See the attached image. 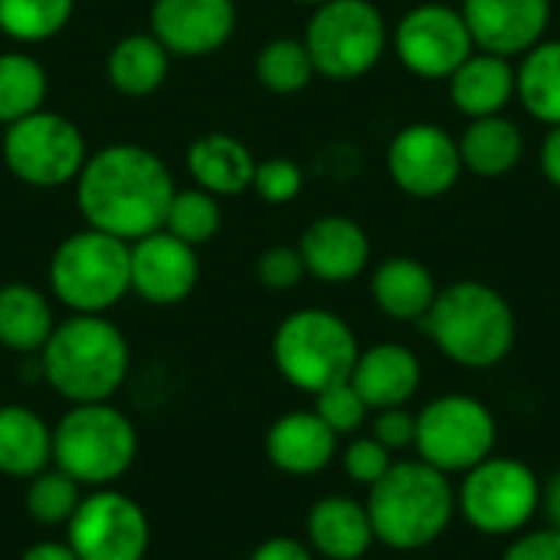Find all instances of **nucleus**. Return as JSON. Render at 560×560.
I'll list each match as a JSON object with an SVG mask.
<instances>
[{"mask_svg":"<svg viewBox=\"0 0 560 560\" xmlns=\"http://www.w3.org/2000/svg\"><path fill=\"white\" fill-rule=\"evenodd\" d=\"M174 177L144 144H108L85 158L75 177V207L85 226L135 243L164 226Z\"/></svg>","mask_w":560,"mask_h":560,"instance_id":"1","label":"nucleus"},{"mask_svg":"<svg viewBox=\"0 0 560 560\" xmlns=\"http://www.w3.org/2000/svg\"><path fill=\"white\" fill-rule=\"evenodd\" d=\"M39 374L69 404L112 400L131 371L128 338L105 315H69L43 345Z\"/></svg>","mask_w":560,"mask_h":560,"instance_id":"2","label":"nucleus"},{"mask_svg":"<svg viewBox=\"0 0 560 560\" xmlns=\"http://www.w3.org/2000/svg\"><path fill=\"white\" fill-rule=\"evenodd\" d=\"M374 538L394 551H420L433 545L453 522L456 492L446 472L423 459L394 463L368 495Z\"/></svg>","mask_w":560,"mask_h":560,"instance_id":"3","label":"nucleus"},{"mask_svg":"<svg viewBox=\"0 0 560 560\" xmlns=\"http://www.w3.org/2000/svg\"><path fill=\"white\" fill-rule=\"evenodd\" d=\"M436 348L463 368H492L515 345L512 305L486 282H453L436 292L423 318Z\"/></svg>","mask_w":560,"mask_h":560,"instance_id":"4","label":"nucleus"},{"mask_svg":"<svg viewBox=\"0 0 560 560\" xmlns=\"http://www.w3.org/2000/svg\"><path fill=\"white\" fill-rule=\"evenodd\" d=\"M138 459V430L131 417L108 400L72 404L52 427V466L82 489L118 482Z\"/></svg>","mask_w":560,"mask_h":560,"instance_id":"5","label":"nucleus"},{"mask_svg":"<svg viewBox=\"0 0 560 560\" xmlns=\"http://www.w3.org/2000/svg\"><path fill=\"white\" fill-rule=\"evenodd\" d=\"M49 289L72 315H105L131 292V243L92 226L69 233L52 249Z\"/></svg>","mask_w":560,"mask_h":560,"instance_id":"6","label":"nucleus"},{"mask_svg":"<svg viewBox=\"0 0 560 560\" xmlns=\"http://www.w3.org/2000/svg\"><path fill=\"white\" fill-rule=\"evenodd\" d=\"M358 354L361 348L351 325L328 308H299L272 335V361L279 374L312 397L351 381Z\"/></svg>","mask_w":560,"mask_h":560,"instance_id":"7","label":"nucleus"},{"mask_svg":"<svg viewBox=\"0 0 560 560\" xmlns=\"http://www.w3.org/2000/svg\"><path fill=\"white\" fill-rule=\"evenodd\" d=\"M302 43L312 56L315 75L351 82L381 62L387 23L371 0H325L315 7Z\"/></svg>","mask_w":560,"mask_h":560,"instance_id":"8","label":"nucleus"},{"mask_svg":"<svg viewBox=\"0 0 560 560\" xmlns=\"http://www.w3.org/2000/svg\"><path fill=\"white\" fill-rule=\"evenodd\" d=\"M0 154L7 171L20 184L36 190H56L75 184L89 148L72 118L39 108L3 128Z\"/></svg>","mask_w":560,"mask_h":560,"instance_id":"9","label":"nucleus"},{"mask_svg":"<svg viewBox=\"0 0 560 560\" xmlns=\"http://www.w3.org/2000/svg\"><path fill=\"white\" fill-rule=\"evenodd\" d=\"M413 446L420 459L440 472H469L492 456L495 420L492 413L466 394H450L427 404L417 413Z\"/></svg>","mask_w":560,"mask_h":560,"instance_id":"10","label":"nucleus"},{"mask_svg":"<svg viewBox=\"0 0 560 560\" xmlns=\"http://www.w3.org/2000/svg\"><path fill=\"white\" fill-rule=\"evenodd\" d=\"M541 505V486L535 472L518 459H482L466 472L459 486V509L466 522L482 535L522 532Z\"/></svg>","mask_w":560,"mask_h":560,"instance_id":"11","label":"nucleus"},{"mask_svg":"<svg viewBox=\"0 0 560 560\" xmlns=\"http://www.w3.org/2000/svg\"><path fill=\"white\" fill-rule=\"evenodd\" d=\"M66 541L79 560H144L151 522L131 495L105 486L82 495L66 522Z\"/></svg>","mask_w":560,"mask_h":560,"instance_id":"12","label":"nucleus"},{"mask_svg":"<svg viewBox=\"0 0 560 560\" xmlns=\"http://www.w3.org/2000/svg\"><path fill=\"white\" fill-rule=\"evenodd\" d=\"M394 49L413 75L450 79L476 52V43L459 10L443 3H423L397 23Z\"/></svg>","mask_w":560,"mask_h":560,"instance_id":"13","label":"nucleus"},{"mask_svg":"<svg viewBox=\"0 0 560 560\" xmlns=\"http://www.w3.org/2000/svg\"><path fill=\"white\" fill-rule=\"evenodd\" d=\"M387 171L394 184L410 197H440L453 190L463 171L459 141L430 121L407 125L387 148Z\"/></svg>","mask_w":560,"mask_h":560,"instance_id":"14","label":"nucleus"},{"mask_svg":"<svg viewBox=\"0 0 560 560\" xmlns=\"http://www.w3.org/2000/svg\"><path fill=\"white\" fill-rule=\"evenodd\" d=\"M148 33L177 59L220 52L236 33L233 0H151Z\"/></svg>","mask_w":560,"mask_h":560,"instance_id":"15","label":"nucleus"},{"mask_svg":"<svg viewBox=\"0 0 560 560\" xmlns=\"http://www.w3.org/2000/svg\"><path fill=\"white\" fill-rule=\"evenodd\" d=\"M200 279L197 249L167 230H154L131 243V292L148 305L184 302Z\"/></svg>","mask_w":560,"mask_h":560,"instance_id":"16","label":"nucleus"},{"mask_svg":"<svg viewBox=\"0 0 560 560\" xmlns=\"http://www.w3.org/2000/svg\"><path fill=\"white\" fill-rule=\"evenodd\" d=\"M459 13L479 52L512 59L545 39L551 0H463Z\"/></svg>","mask_w":560,"mask_h":560,"instance_id":"17","label":"nucleus"},{"mask_svg":"<svg viewBox=\"0 0 560 560\" xmlns=\"http://www.w3.org/2000/svg\"><path fill=\"white\" fill-rule=\"evenodd\" d=\"M305 272L322 282H351L371 262V240L351 217H318L299 240Z\"/></svg>","mask_w":560,"mask_h":560,"instance_id":"18","label":"nucleus"},{"mask_svg":"<svg viewBox=\"0 0 560 560\" xmlns=\"http://www.w3.org/2000/svg\"><path fill=\"white\" fill-rule=\"evenodd\" d=\"M338 436L315 410H295L279 417L266 433V456L279 472L315 476L331 466Z\"/></svg>","mask_w":560,"mask_h":560,"instance_id":"19","label":"nucleus"},{"mask_svg":"<svg viewBox=\"0 0 560 560\" xmlns=\"http://www.w3.org/2000/svg\"><path fill=\"white\" fill-rule=\"evenodd\" d=\"M305 535L308 548L328 560H361L377 541L368 509L345 495L318 499L308 509Z\"/></svg>","mask_w":560,"mask_h":560,"instance_id":"20","label":"nucleus"},{"mask_svg":"<svg viewBox=\"0 0 560 560\" xmlns=\"http://www.w3.org/2000/svg\"><path fill=\"white\" fill-rule=\"evenodd\" d=\"M253 171H256L253 151L226 131H207L194 138L187 148V174L194 187L213 197L246 194L253 187Z\"/></svg>","mask_w":560,"mask_h":560,"instance_id":"21","label":"nucleus"},{"mask_svg":"<svg viewBox=\"0 0 560 560\" xmlns=\"http://www.w3.org/2000/svg\"><path fill=\"white\" fill-rule=\"evenodd\" d=\"M351 384L371 410L404 407L420 387V361L404 345H374L358 354Z\"/></svg>","mask_w":560,"mask_h":560,"instance_id":"22","label":"nucleus"},{"mask_svg":"<svg viewBox=\"0 0 560 560\" xmlns=\"http://www.w3.org/2000/svg\"><path fill=\"white\" fill-rule=\"evenodd\" d=\"M512 95H515V66L505 56L472 52L450 75V98L469 118L502 115Z\"/></svg>","mask_w":560,"mask_h":560,"instance_id":"23","label":"nucleus"},{"mask_svg":"<svg viewBox=\"0 0 560 560\" xmlns=\"http://www.w3.org/2000/svg\"><path fill=\"white\" fill-rule=\"evenodd\" d=\"M436 279L433 272L410 256H390L374 269L371 295L384 315L394 322H423L436 299Z\"/></svg>","mask_w":560,"mask_h":560,"instance_id":"24","label":"nucleus"},{"mask_svg":"<svg viewBox=\"0 0 560 560\" xmlns=\"http://www.w3.org/2000/svg\"><path fill=\"white\" fill-rule=\"evenodd\" d=\"M46 466H52V427L23 404L0 407V472L26 482Z\"/></svg>","mask_w":560,"mask_h":560,"instance_id":"25","label":"nucleus"},{"mask_svg":"<svg viewBox=\"0 0 560 560\" xmlns=\"http://www.w3.org/2000/svg\"><path fill=\"white\" fill-rule=\"evenodd\" d=\"M56 328L52 302L30 282L0 285V345L13 354H39Z\"/></svg>","mask_w":560,"mask_h":560,"instance_id":"26","label":"nucleus"},{"mask_svg":"<svg viewBox=\"0 0 560 560\" xmlns=\"http://www.w3.org/2000/svg\"><path fill=\"white\" fill-rule=\"evenodd\" d=\"M171 59L174 56L151 33H128L108 49L105 75L115 92L128 98H144L167 82Z\"/></svg>","mask_w":560,"mask_h":560,"instance_id":"27","label":"nucleus"},{"mask_svg":"<svg viewBox=\"0 0 560 560\" xmlns=\"http://www.w3.org/2000/svg\"><path fill=\"white\" fill-rule=\"evenodd\" d=\"M459 158H463V167H469L479 177H502L522 164L525 135L505 115L472 118L459 138Z\"/></svg>","mask_w":560,"mask_h":560,"instance_id":"28","label":"nucleus"},{"mask_svg":"<svg viewBox=\"0 0 560 560\" xmlns=\"http://www.w3.org/2000/svg\"><path fill=\"white\" fill-rule=\"evenodd\" d=\"M515 95L545 125H560V39H541L515 69Z\"/></svg>","mask_w":560,"mask_h":560,"instance_id":"29","label":"nucleus"},{"mask_svg":"<svg viewBox=\"0 0 560 560\" xmlns=\"http://www.w3.org/2000/svg\"><path fill=\"white\" fill-rule=\"evenodd\" d=\"M49 79L36 56L0 52V125H13L39 108H46Z\"/></svg>","mask_w":560,"mask_h":560,"instance_id":"30","label":"nucleus"},{"mask_svg":"<svg viewBox=\"0 0 560 560\" xmlns=\"http://www.w3.org/2000/svg\"><path fill=\"white\" fill-rule=\"evenodd\" d=\"M75 13V0H0V33L36 46L59 36Z\"/></svg>","mask_w":560,"mask_h":560,"instance_id":"31","label":"nucleus"},{"mask_svg":"<svg viewBox=\"0 0 560 560\" xmlns=\"http://www.w3.org/2000/svg\"><path fill=\"white\" fill-rule=\"evenodd\" d=\"M256 79L262 89H269L276 95H295V92L308 89V82L315 79V66H312L305 43L292 39V36L269 39L256 52Z\"/></svg>","mask_w":560,"mask_h":560,"instance_id":"32","label":"nucleus"},{"mask_svg":"<svg viewBox=\"0 0 560 560\" xmlns=\"http://www.w3.org/2000/svg\"><path fill=\"white\" fill-rule=\"evenodd\" d=\"M220 226H223L220 197H213L200 187H184V190H174L161 230H167L171 236L200 249L203 243H210L220 233Z\"/></svg>","mask_w":560,"mask_h":560,"instance_id":"33","label":"nucleus"},{"mask_svg":"<svg viewBox=\"0 0 560 560\" xmlns=\"http://www.w3.org/2000/svg\"><path fill=\"white\" fill-rule=\"evenodd\" d=\"M79 502H82V486L56 466H46L43 472L26 479L23 505L36 525H46V528L62 525L66 528L72 512L79 509Z\"/></svg>","mask_w":560,"mask_h":560,"instance_id":"34","label":"nucleus"},{"mask_svg":"<svg viewBox=\"0 0 560 560\" xmlns=\"http://www.w3.org/2000/svg\"><path fill=\"white\" fill-rule=\"evenodd\" d=\"M368 404L364 397L354 390L351 381H341L335 387H325L322 394H315V413L328 423V430L335 436H345V433H358L368 420Z\"/></svg>","mask_w":560,"mask_h":560,"instance_id":"35","label":"nucleus"},{"mask_svg":"<svg viewBox=\"0 0 560 560\" xmlns=\"http://www.w3.org/2000/svg\"><path fill=\"white\" fill-rule=\"evenodd\" d=\"M305 187V174L292 158H266L256 161L253 171V194L266 203H292Z\"/></svg>","mask_w":560,"mask_h":560,"instance_id":"36","label":"nucleus"},{"mask_svg":"<svg viewBox=\"0 0 560 560\" xmlns=\"http://www.w3.org/2000/svg\"><path fill=\"white\" fill-rule=\"evenodd\" d=\"M305 262L299 246H269L266 253H259L256 259V279L269 289V292H289L305 279Z\"/></svg>","mask_w":560,"mask_h":560,"instance_id":"37","label":"nucleus"},{"mask_svg":"<svg viewBox=\"0 0 560 560\" xmlns=\"http://www.w3.org/2000/svg\"><path fill=\"white\" fill-rule=\"evenodd\" d=\"M341 463H345L348 479H354V482H361V486H374V482L394 466V463H390V450L381 446L374 436L354 440V443L345 450Z\"/></svg>","mask_w":560,"mask_h":560,"instance_id":"38","label":"nucleus"},{"mask_svg":"<svg viewBox=\"0 0 560 560\" xmlns=\"http://www.w3.org/2000/svg\"><path fill=\"white\" fill-rule=\"evenodd\" d=\"M413 436H417V417H413V413H407L404 407L377 410L374 440H377L381 446H387L390 453H394V450H407V446H413Z\"/></svg>","mask_w":560,"mask_h":560,"instance_id":"39","label":"nucleus"},{"mask_svg":"<svg viewBox=\"0 0 560 560\" xmlns=\"http://www.w3.org/2000/svg\"><path fill=\"white\" fill-rule=\"evenodd\" d=\"M502 560H560V532H532L525 538H518Z\"/></svg>","mask_w":560,"mask_h":560,"instance_id":"40","label":"nucleus"},{"mask_svg":"<svg viewBox=\"0 0 560 560\" xmlns=\"http://www.w3.org/2000/svg\"><path fill=\"white\" fill-rule=\"evenodd\" d=\"M249 560H315L312 558V548L308 545H302L299 538H285V535H279V538H269V541H262Z\"/></svg>","mask_w":560,"mask_h":560,"instance_id":"41","label":"nucleus"},{"mask_svg":"<svg viewBox=\"0 0 560 560\" xmlns=\"http://www.w3.org/2000/svg\"><path fill=\"white\" fill-rule=\"evenodd\" d=\"M541 171L560 190V125H551V131L541 141Z\"/></svg>","mask_w":560,"mask_h":560,"instance_id":"42","label":"nucleus"},{"mask_svg":"<svg viewBox=\"0 0 560 560\" xmlns=\"http://www.w3.org/2000/svg\"><path fill=\"white\" fill-rule=\"evenodd\" d=\"M20 560H79V555L69 548V541H39L26 548Z\"/></svg>","mask_w":560,"mask_h":560,"instance_id":"43","label":"nucleus"},{"mask_svg":"<svg viewBox=\"0 0 560 560\" xmlns=\"http://www.w3.org/2000/svg\"><path fill=\"white\" fill-rule=\"evenodd\" d=\"M541 505H545V515H548L551 528H558L560 532V472H555V476L545 482V489H541Z\"/></svg>","mask_w":560,"mask_h":560,"instance_id":"44","label":"nucleus"},{"mask_svg":"<svg viewBox=\"0 0 560 560\" xmlns=\"http://www.w3.org/2000/svg\"><path fill=\"white\" fill-rule=\"evenodd\" d=\"M295 3H305V7H322L325 0H295Z\"/></svg>","mask_w":560,"mask_h":560,"instance_id":"45","label":"nucleus"}]
</instances>
